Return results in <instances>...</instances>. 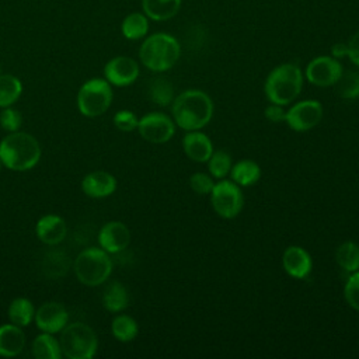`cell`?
Returning <instances> with one entry per match:
<instances>
[{"label": "cell", "mask_w": 359, "mask_h": 359, "mask_svg": "<svg viewBox=\"0 0 359 359\" xmlns=\"http://www.w3.org/2000/svg\"><path fill=\"white\" fill-rule=\"evenodd\" d=\"M171 114L175 125L181 129L187 132L199 130L213 116V101L202 90H185L171 102Z\"/></svg>", "instance_id": "1"}, {"label": "cell", "mask_w": 359, "mask_h": 359, "mask_svg": "<svg viewBox=\"0 0 359 359\" xmlns=\"http://www.w3.org/2000/svg\"><path fill=\"white\" fill-rule=\"evenodd\" d=\"M41 158L38 140L27 132H11L0 142V161L13 171H27Z\"/></svg>", "instance_id": "2"}, {"label": "cell", "mask_w": 359, "mask_h": 359, "mask_svg": "<svg viewBox=\"0 0 359 359\" xmlns=\"http://www.w3.org/2000/svg\"><path fill=\"white\" fill-rule=\"evenodd\" d=\"M180 42L170 34L157 32L147 36L139 49V57L143 66L151 72H167L180 59Z\"/></svg>", "instance_id": "3"}, {"label": "cell", "mask_w": 359, "mask_h": 359, "mask_svg": "<svg viewBox=\"0 0 359 359\" xmlns=\"http://www.w3.org/2000/svg\"><path fill=\"white\" fill-rule=\"evenodd\" d=\"M303 87V73L296 63H282L271 70L264 91L272 104L287 105L294 101Z\"/></svg>", "instance_id": "4"}, {"label": "cell", "mask_w": 359, "mask_h": 359, "mask_svg": "<svg viewBox=\"0 0 359 359\" xmlns=\"http://www.w3.org/2000/svg\"><path fill=\"white\" fill-rule=\"evenodd\" d=\"M73 269L80 283L98 286L109 278L112 272V261L108 252L102 248L90 247L76 257Z\"/></svg>", "instance_id": "5"}, {"label": "cell", "mask_w": 359, "mask_h": 359, "mask_svg": "<svg viewBox=\"0 0 359 359\" xmlns=\"http://www.w3.org/2000/svg\"><path fill=\"white\" fill-rule=\"evenodd\" d=\"M60 349L69 359H91L98 348L94 330L84 323H72L60 331Z\"/></svg>", "instance_id": "6"}, {"label": "cell", "mask_w": 359, "mask_h": 359, "mask_svg": "<svg viewBox=\"0 0 359 359\" xmlns=\"http://www.w3.org/2000/svg\"><path fill=\"white\" fill-rule=\"evenodd\" d=\"M112 98V88L107 80L91 79L77 93V108L84 116L95 118L107 112Z\"/></svg>", "instance_id": "7"}, {"label": "cell", "mask_w": 359, "mask_h": 359, "mask_svg": "<svg viewBox=\"0 0 359 359\" xmlns=\"http://www.w3.org/2000/svg\"><path fill=\"white\" fill-rule=\"evenodd\" d=\"M213 210L223 219L238 216L244 205V196L240 187L230 180H219L210 192Z\"/></svg>", "instance_id": "8"}, {"label": "cell", "mask_w": 359, "mask_h": 359, "mask_svg": "<svg viewBox=\"0 0 359 359\" xmlns=\"http://www.w3.org/2000/svg\"><path fill=\"white\" fill-rule=\"evenodd\" d=\"M137 130L144 140L161 144L174 136L175 122L163 112H150L139 119Z\"/></svg>", "instance_id": "9"}, {"label": "cell", "mask_w": 359, "mask_h": 359, "mask_svg": "<svg viewBox=\"0 0 359 359\" xmlns=\"http://www.w3.org/2000/svg\"><path fill=\"white\" fill-rule=\"evenodd\" d=\"M323 119V105L317 100H304L286 111L285 122L294 132H307Z\"/></svg>", "instance_id": "10"}, {"label": "cell", "mask_w": 359, "mask_h": 359, "mask_svg": "<svg viewBox=\"0 0 359 359\" xmlns=\"http://www.w3.org/2000/svg\"><path fill=\"white\" fill-rule=\"evenodd\" d=\"M342 65L332 56H317L309 62L304 76L313 86H334L342 74Z\"/></svg>", "instance_id": "11"}, {"label": "cell", "mask_w": 359, "mask_h": 359, "mask_svg": "<svg viewBox=\"0 0 359 359\" xmlns=\"http://www.w3.org/2000/svg\"><path fill=\"white\" fill-rule=\"evenodd\" d=\"M105 80L116 87H126L139 77V65L129 56H115L104 67Z\"/></svg>", "instance_id": "12"}, {"label": "cell", "mask_w": 359, "mask_h": 359, "mask_svg": "<svg viewBox=\"0 0 359 359\" xmlns=\"http://www.w3.org/2000/svg\"><path fill=\"white\" fill-rule=\"evenodd\" d=\"M35 323L36 327L42 332L56 334L60 332L69 320V314L66 307L57 302H46L35 311Z\"/></svg>", "instance_id": "13"}, {"label": "cell", "mask_w": 359, "mask_h": 359, "mask_svg": "<svg viewBox=\"0 0 359 359\" xmlns=\"http://www.w3.org/2000/svg\"><path fill=\"white\" fill-rule=\"evenodd\" d=\"M98 243L104 251L109 254H118L129 245L130 231L122 222H108L101 227L98 233Z\"/></svg>", "instance_id": "14"}, {"label": "cell", "mask_w": 359, "mask_h": 359, "mask_svg": "<svg viewBox=\"0 0 359 359\" xmlns=\"http://www.w3.org/2000/svg\"><path fill=\"white\" fill-rule=\"evenodd\" d=\"M282 266L294 279H306L313 269V259L309 251L299 245H290L283 251Z\"/></svg>", "instance_id": "15"}, {"label": "cell", "mask_w": 359, "mask_h": 359, "mask_svg": "<svg viewBox=\"0 0 359 359\" xmlns=\"http://www.w3.org/2000/svg\"><path fill=\"white\" fill-rule=\"evenodd\" d=\"M35 231L43 244L56 245L65 240L67 234V224L57 215H46L38 220Z\"/></svg>", "instance_id": "16"}, {"label": "cell", "mask_w": 359, "mask_h": 359, "mask_svg": "<svg viewBox=\"0 0 359 359\" xmlns=\"http://www.w3.org/2000/svg\"><path fill=\"white\" fill-rule=\"evenodd\" d=\"M182 149L188 158L196 163H206L213 153L212 140L199 130L187 132L182 137Z\"/></svg>", "instance_id": "17"}, {"label": "cell", "mask_w": 359, "mask_h": 359, "mask_svg": "<svg viewBox=\"0 0 359 359\" xmlns=\"http://www.w3.org/2000/svg\"><path fill=\"white\" fill-rule=\"evenodd\" d=\"M81 189L90 198H105L115 192L116 180L107 171H93L83 178Z\"/></svg>", "instance_id": "18"}, {"label": "cell", "mask_w": 359, "mask_h": 359, "mask_svg": "<svg viewBox=\"0 0 359 359\" xmlns=\"http://www.w3.org/2000/svg\"><path fill=\"white\" fill-rule=\"evenodd\" d=\"M25 346V335L21 327L15 324L0 325V356L13 358L22 352Z\"/></svg>", "instance_id": "19"}, {"label": "cell", "mask_w": 359, "mask_h": 359, "mask_svg": "<svg viewBox=\"0 0 359 359\" xmlns=\"http://www.w3.org/2000/svg\"><path fill=\"white\" fill-rule=\"evenodd\" d=\"M142 7L147 18L167 21L178 13L181 0H142Z\"/></svg>", "instance_id": "20"}, {"label": "cell", "mask_w": 359, "mask_h": 359, "mask_svg": "<svg viewBox=\"0 0 359 359\" xmlns=\"http://www.w3.org/2000/svg\"><path fill=\"white\" fill-rule=\"evenodd\" d=\"M102 306L109 313H119L129 306L128 289L121 282H111L102 293Z\"/></svg>", "instance_id": "21"}, {"label": "cell", "mask_w": 359, "mask_h": 359, "mask_svg": "<svg viewBox=\"0 0 359 359\" xmlns=\"http://www.w3.org/2000/svg\"><path fill=\"white\" fill-rule=\"evenodd\" d=\"M230 177L238 187H250L259 180L261 168L252 160H241L231 167Z\"/></svg>", "instance_id": "22"}, {"label": "cell", "mask_w": 359, "mask_h": 359, "mask_svg": "<svg viewBox=\"0 0 359 359\" xmlns=\"http://www.w3.org/2000/svg\"><path fill=\"white\" fill-rule=\"evenodd\" d=\"M32 355L36 359H60L63 356L59 341L49 332H42L34 339Z\"/></svg>", "instance_id": "23"}, {"label": "cell", "mask_w": 359, "mask_h": 359, "mask_svg": "<svg viewBox=\"0 0 359 359\" xmlns=\"http://www.w3.org/2000/svg\"><path fill=\"white\" fill-rule=\"evenodd\" d=\"M335 261L338 266L348 273L359 271V244L355 241H345L338 245Z\"/></svg>", "instance_id": "24"}, {"label": "cell", "mask_w": 359, "mask_h": 359, "mask_svg": "<svg viewBox=\"0 0 359 359\" xmlns=\"http://www.w3.org/2000/svg\"><path fill=\"white\" fill-rule=\"evenodd\" d=\"M7 316L13 324L18 327H27L35 316L34 304L27 297H17L10 303Z\"/></svg>", "instance_id": "25"}, {"label": "cell", "mask_w": 359, "mask_h": 359, "mask_svg": "<svg viewBox=\"0 0 359 359\" xmlns=\"http://www.w3.org/2000/svg\"><path fill=\"white\" fill-rule=\"evenodd\" d=\"M122 35L129 41H136L143 38L149 31V21L146 14L130 13L128 14L121 25Z\"/></svg>", "instance_id": "26"}, {"label": "cell", "mask_w": 359, "mask_h": 359, "mask_svg": "<svg viewBox=\"0 0 359 359\" xmlns=\"http://www.w3.org/2000/svg\"><path fill=\"white\" fill-rule=\"evenodd\" d=\"M149 98L160 105L167 107L174 101V86L165 77H154L149 84Z\"/></svg>", "instance_id": "27"}, {"label": "cell", "mask_w": 359, "mask_h": 359, "mask_svg": "<svg viewBox=\"0 0 359 359\" xmlns=\"http://www.w3.org/2000/svg\"><path fill=\"white\" fill-rule=\"evenodd\" d=\"M22 84L13 74H0V107H11L21 95Z\"/></svg>", "instance_id": "28"}, {"label": "cell", "mask_w": 359, "mask_h": 359, "mask_svg": "<svg viewBox=\"0 0 359 359\" xmlns=\"http://www.w3.org/2000/svg\"><path fill=\"white\" fill-rule=\"evenodd\" d=\"M111 331H112V335L118 341L129 342L136 338V335L139 332V327H137V323L135 321V318H132L130 316L119 314L112 320Z\"/></svg>", "instance_id": "29"}, {"label": "cell", "mask_w": 359, "mask_h": 359, "mask_svg": "<svg viewBox=\"0 0 359 359\" xmlns=\"http://www.w3.org/2000/svg\"><path fill=\"white\" fill-rule=\"evenodd\" d=\"M341 98L355 100L359 98V73L353 70L342 72L338 81L334 84Z\"/></svg>", "instance_id": "30"}, {"label": "cell", "mask_w": 359, "mask_h": 359, "mask_svg": "<svg viewBox=\"0 0 359 359\" xmlns=\"http://www.w3.org/2000/svg\"><path fill=\"white\" fill-rule=\"evenodd\" d=\"M209 172L216 180H223L230 174V170L233 167L231 156L224 150L213 151L210 158L206 161Z\"/></svg>", "instance_id": "31"}, {"label": "cell", "mask_w": 359, "mask_h": 359, "mask_svg": "<svg viewBox=\"0 0 359 359\" xmlns=\"http://www.w3.org/2000/svg\"><path fill=\"white\" fill-rule=\"evenodd\" d=\"M69 268V259L60 254V252H52L49 255H46V261H45V272L49 276H62L66 273Z\"/></svg>", "instance_id": "32"}, {"label": "cell", "mask_w": 359, "mask_h": 359, "mask_svg": "<svg viewBox=\"0 0 359 359\" xmlns=\"http://www.w3.org/2000/svg\"><path fill=\"white\" fill-rule=\"evenodd\" d=\"M344 296L346 303L356 311H359V271L349 275L345 287Z\"/></svg>", "instance_id": "33"}, {"label": "cell", "mask_w": 359, "mask_h": 359, "mask_svg": "<svg viewBox=\"0 0 359 359\" xmlns=\"http://www.w3.org/2000/svg\"><path fill=\"white\" fill-rule=\"evenodd\" d=\"M189 187L195 194L210 195L215 187V181L212 175H208L205 172H195L189 178Z\"/></svg>", "instance_id": "34"}, {"label": "cell", "mask_w": 359, "mask_h": 359, "mask_svg": "<svg viewBox=\"0 0 359 359\" xmlns=\"http://www.w3.org/2000/svg\"><path fill=\"white\" fill-rule=\"evenodd\" d=\"M21 123H22V118H21V114L11 108V107H6L1 114H0V125L1 128L11 133V132H17L20 128H21Z\"/></svg>", "instance_id": "35"}, {"label": "cell", "mask_w": 359, "mask_h": 359, "mask_svg": "<svg viewBox=\"0 0 359 359\" xmlns=\"http://www.w3.org/2000/svg\"><path fill=\"white\" fill-rule=\"evenodd\" d=\"M137 123H139L137 116L129 109L118 111L114 115V125L122 132H132L137 129Z\"/></svg>", "instance_id": "36"}, {"label": "cell", "mask_w": 359, "mask_h": 359, "mask_svg": "<svg viewBox=\"0 0 359 359\" xmlns=\"http://www.w3.org/2000/svg\"><path fill=\"white\" fill-rule=\"evenodd\" d=\"M265 118L273 123H280V122H285L286 119V111L283 108V105H279V104H272L268 105L265 108Z\"/></svg>", "instance_id": "37"}, {"label": "cell", "mask_w": 359, "mask_h": 359, "mask_svg": "<svg viewBox=\"0 0 359 359\" xmlns=\"http://www.w3.org/2000/svg\"><path fill=\"white\" fill-rule=\"evenodd\" d=\"M348 57L349 60L359 67V31L355 32L348 41Z\"/></svg>", "instance_id": "38"}, {"label": "cell", "mask_w": 359, "mask_h": 359, "mask_svg": "<svg viewBox=\"0 0 359 359\" xmlns=\"http://www.w3.org/2000/svg\"><path fill=\"white\" fill-rule=\"evenodd\" d=\"M331 53H332V57L335 59H341V57H345L348 56V45L346 43H335L331 49Z\"/></svg>", "instance_id": "39"}, {"label": "cell", "mask_w": 359, "mask_h": 359, "mask_svg": "<svg viewBox=\"0 0 359 359\" xmlns=\"http://www.w3.org/2000/svg\"><path fill=\"white\" fill-rule=\"evenodd\" d=\"M0 165H1V161H0Z\"/></svg>", "instance_id": "40"}]
</instances>
